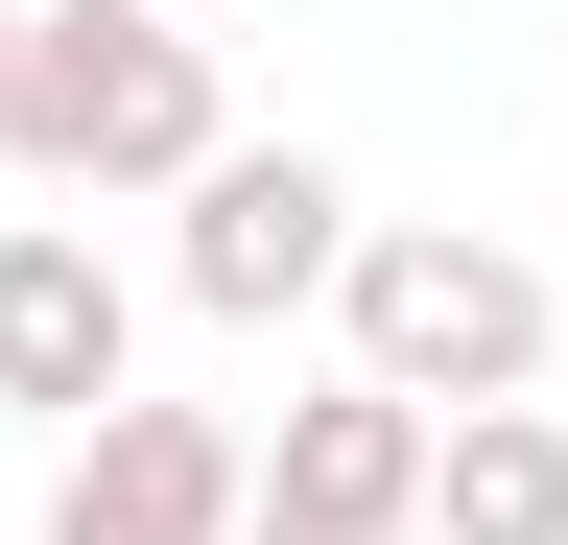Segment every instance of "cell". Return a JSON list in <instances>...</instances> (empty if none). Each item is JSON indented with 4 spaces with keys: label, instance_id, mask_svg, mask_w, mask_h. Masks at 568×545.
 Segmentation results:
<instances>
[{
    "label": "cell",
    "instance_id": "6da1fadb",
    "mask_svg": "<svg viewBox=\"0 0 568 545\" xmlns=\"http://www.w3.org/2000/svg\"><path fill=\"white\" fill-rule=\"evenodd\" d=\"M237 119H213V24L166 0H24V72H0V166L48 214H119V190H190Z\"/></svg>",
    "mask_w": 568,
    "mask_h": 545
},
{
    "label": "cell",
    "instance_id": "277c9868",
    "mask_svg": "<svg viewBox=\"0 0 568 545\" xmlns=\"http://www.w3.org/2000/svg\"><path fill=\"white\" fill-rule=\"evenodd\" d=\"M0 403L24 427H119L142 403V285L95 261V214H0Z\"/></svg>",
    "mask_w": 568,
    "mask_h": 545
},
{
    "label": "cell",
    "instance_id": "5b68a950",
    "mask_svg": "<svg viewBox=\"0 0 568 545\" xmlns=\"http://www.w3.org/2000/svg\"><path fill=\"white\" fill-rule=\"evenodd\" d=\"M237 522H261V451L213 403H119L48 451V545H237Z\"/></svg>",
    "mask_w": 568,
    "mask_h": 545
},
{
    "label": "cell",
    "instance_id": "52a82bcc",
    "mask_svg": "<svg viewBox=\"0 0 568 545\" xmlns=\"http://www.w3.org/2000/svg\"><path fill=\"white\" fill-rule=\"evenodd\" d=\"M426 545H568V403L426 427Z\"/></svg>",
    "mask_w": 568,
    "mask_h": 545
},
{
    "label": "cell",
    "instance_id": "30bf717a",
    "mask_svg": "<svg viewBox=\"0 0 568 545\" xmlns=\"http://www.w3.org/2000/svg\"><path fill=\"white\" fill-rule=\"evenodd\" d=\"M166 24H190V0H166Z\"/></svg>",
    "mask_w": 568,
    "mask_h": 545
},
{
    "label": "cell",
    "instance_id": "9c48e42d",
    "mask_svg": "<svg viewBox=\"0 0 568 545\" xmlns=\"http://www.w3.org/2000/svg\"><path fill=\"white\" fill-rule=\"evenodd\" d=\"M0 72H24V0H0Z\"/></svg>",
    "mask_w": 568,
    "mask_h": 545
},
{
    "label": "cell",
    "instance_id": "7a4b0ae2",
    "mask_svg": "<svg viewBox=\"0 0 568 545\" xmlns=\"http://www.w3.org/2000/svg\"><path fill=\"white\" fill-rule=\"evenodd\" d=\"M332 332H355V380H379V403H426V427H474V403H545V356H568L545 261H521V238H474V214H355Z\"/></svg>",
    "mask_w": 568,
    "mask_h": 545
},
{
    "label": "cell",
    "instance_id": "3957f363",
    "mask_svg": "<svg viewBox=\"0 0 568 545\" xmlns=\"http://www.w3.org/2000/svg\"><path fill=\"white\" fill-rule=\"evenodd\" d=\"M166 214H190V238H166V285H190L213 332H284V309H332V285H355V166H332V143H213Z\"/></svg>",
    "mask_w": 568,
    "mask_h": 545
},
{
    "label": "cell",
    "instance_id": "8992f818",
    "mask_svg": "<svg viewBox=\"0 0 568 545\" xmlns=\"http://www.w3.org/2000/svg\"><path fill=\"white\" fill-rule=\"evenodd\" d=\"M261 522H332V545H426V403H379V380H308L261 427Z\"/></svg>",
    "mask_w": 568,
    "mask_h": 545
},
{
    "label": "cell",
    "instance_id": "ba28073f",
    "mask_svg": "<svg viewBox=\"0 0 568 545\" xmlns=\"http://www.w3.org/2000/svg\"><path fill=\"white\" fill-rule=\"evenodd\" d=\"M237 545H332V522H237Z\"/></svg>",
    "mask_w": 568,
    "mask_h": 545
}]
</instances>
